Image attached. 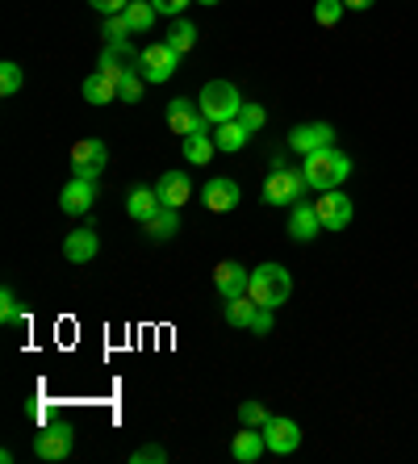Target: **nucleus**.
I'll list each match as a JSON object with an SVG mask.
<instances>
[{
  "mask_svg": "<svg viewBox=\"0 0 418 464\" xmlns=\"http://www.w3.org/2000/svg\"><path fill=\"white\" fill-rule=\"evenodd\" d=\"M142 235H147L151 243H168V238H176V235H180V209L163 206L155 218H147V222H142Z\"/></svg>",
  "mask_w": 418,
  "mask_h": 464,
  "instance_id": "nucleus-21",
  "label": "nucleus"
},
{
  "mask_svg": "<svg viewBox=\"0 0 418 464\" xmlns=\"http://www.w3.org/2000/svg\"><path fill=\"white\" fill-rule=\"evenodd\" d=\"M0 323H5V326L25 323V310H22V302H17V293H13L9 285L0 289Z\"/></svg>",
  "mask_w": 418,
  "mask_h": 464,
  "instance_id": "nucleus-30",
  "label": "nucleus"
},
{
  "mask_svg": "<svg viewBox=\"0 0 418 464\" xmlns=\"http://www.w3.org/2000/svg\"><path fill=\"white\" fill-rule=\"evenodd\" d=\"M306 188H310V184H306V172H293V168H272L268 180H264V201H268V206H277V209L297 206Z\"/></svg>",
  "mask_w": 418,
  "mask_h": 464,
  "instance_id": "nucleus-4",
  "label": "nucleus"
},
{
  "mask_svg": "<svg viewBox=\"0 0 418 464\" xmlns=\"http://www.w3.org/2000/svg\"><path fill=\"white\" fill-rule=\"evenodd\" d=\"M214 142H218V151H226V155H235V151H243L247 142H251V130L243 126V121H222V126H214Z\"/></svg>",
  "mask_w": 418,
  "mask_h": 464,
  "instance_id": "nucleus-23",
  "label": "nucleus"
},
{
  "mask_svg": "<svg viewBox=\"0 0 418 464\" xmlns=\"http://www.w3.org/2000/svg\"><path fill=\"white\" fill-rule=\"evenodd\" d=\"M201 201L209 214H230V209H238V184L230 176H214V180H205Z\"/></svg>",
  "mask_w": 418,
  "mask_h": 464,
  "instance_id": "nucleus-15",
  "label": "nucleus"
},
{
  "mask_svg": "<svg viewBox=\"0 0 418 464\" xmlns=\"http://www.w3.org/2000/svg\"><path fill=\"white\" fill-rule=\"evenodd\" d=\"M197 105H201V113H205V121H209V126H222V121H235L238 118L243 97H238V88L230 84V80H209V84L201 88Z\"/></svg>",
  "mask_w": 418,
  "mask_h": 464,
  "instance_id": "nucleus-3",
  "label": "nucleus"
},
{
  "mask_svg": "<svg viewBox=\"0 0 418 464\" xmlns=\"http://www.w3.org/2000/svg\"><path fill=\"white\" fill-rule=\"evenodd\" d=\"M92 206H97V180L72 176V180L63 184V193H59V209H63L67 218H84V214H92Z\"/></svg>",
  "mask_w": 418,
  "mask_h": 464,
  "instance_id": "nucleus-10",
  "label": "nucleus"
},
{
  "mask_svg": "<svg viewBox=\"0 0 418 464\" xmlns=\"http://www.w3.org/2000/svg\"><path fill=\"white\" fill-rule=\"evenodd\" d=\"M247 285H251V272L238 264V259H222L214 268V289L222 302H230V297H243Z\"/></svg>",
  "mask_w": 418,
  "mask_h": 464,
  "instance_id": "nucleus-14",
  "label": "nucleus"
},
{
  "mask_svg": "<svg viewBox=\"0 0 418 464\" xmlns=\"http://www.w3.org/2000/svg\"><path fill=\"white\" fill-rule=\"evenodd\" d=\"M72 176H80V180H97L101 172H105V163H109V147L101 139H84V142H75L72 147Z\"/></svg>",
  "mask_w": 418,
  "mask_h": 464,
  "instance_id": "nucleus-7",
  "label": "nucleus"
},
{
  "mask_svg": "<svg viewBox=\"0 0 418 464\" xmlns=\"http://www.w3.org/2000/svg\"><path fill=\"white\" fill-rule=\"evenodd\" d=\"M84 101L88 105H113L118 101V80H109V76H101V72H92V76L84 80Z\"/></svg>",
  "mask_w": 418,
  "mask_h": 464,
  "instance_id": "nucleus-24",
  "label": "nucleus"
},
{
  "mask_svg": "<svg viewBox=\"0 0 418 464\" xmlns=\"http://www.w3.org/2000/svg\"><path fill=\"white\" fill-rule=\"evenodd\" d=\"M139 63H142V51H134L130 43H105L97 54V72L109 80H118V84H122V76L139 72Z\"/></svg>",
  "mask_w": 418,
  "mask_h": 464,
  "instance_id": "nucleus-5",
  "label": "nucleus"
},
{
  "mask_svg": "<svg viewBox=\"0 0 418 464\" xmlns=\"http://www.w3.org/2000/svg\"><path fill=\"white\" fill-rule=\"evenodd\" d=\"M272 326H277V323H272V310H268V305H259L256 318H251V326H247V331L264 339V335H272Z\"/></svg>",
  "mask_w": 418,
  "mask_h": 464,
  "instance_id": "nucleus-35",
  "label": "nucleus"
},
{
  "mask_svg": "<svg viewBox=\"0 0 418 464\" xmlns=\"http://www.w3.org/2000/svg\"><path fill=\"white\" fill-rule=\"evenodd\" d=\"M344 0H318V5H314V22L318 25H326V30H331V25H339V17H344Z\"/></svg>",
  "mask_w": 418,
  "mask_h": 464,
  "instance_id": "nucleus-31",
  "label": "nucleus"
},
{
  "mask_svg": "<svg viewBox=\"0 0 418 464\" xmlns=\"http://www.w3.org/2000/svg\"><path fill=\"white\" fill-rule=\"evenodd\" d=\"M155 193H160V201L168 209H180V206L193 201V180H189L184 172H163L160 184H155Z\"/></svg>",
  "mask_w": 418,
  "mask_h": 464,
  "instance_id": "nucleus-17",
  "label": "nucleus"
},
{
  "mask_svg": "<svg viewBox=\"0 0 418 464\" xmlns=\"http://www.w3.org/2000/svg\"><path fill=\"white\" fill-rule=\"evenodd\" d=\"M306 184H310L314 193H326V188H339V184L352 176V160H347L344 151H335V147H326V151H314L306 155Z\"/></svg>",
  "mask_w": 418,
  "mask_h": 464,
  "instance_id": "nucleus-2",
  "label": "nucleus"
},
{
  "mask_svg": "<svg viewBox=\"0 0 418 464\" xmlns=\"http://www.w3.org/2000/svg\"><path fill=\"white\" fill-rule=\"evenodd\" d=\"M97 251H101V238H97L92 227H75L72 235L63 238V259L67 264H92Z\"/></svg>",
  "mask_w": 418,
  "mask_h": 464,
  "instance_id": "nucleus-16",
  "label": "nucleus"
},
{
  "mask_svg": "<svg viewBox=\"0 0 418 464\" xmlns=\"http://www.w3.org/2000/svg\"><path fill=\"white\" fill-rule=\"evenodd\" d=\"M22 84H25L22 63L5 59V63H0V97H17V92H22Z\"/></svg>",
  "mask_w": 418,
  "mask_h": 464,
  "instance_id": "nucleus-28",
  "label": "nucleus"
},
{
  "mask_svg": "<svg viewBox=\"0 0 418 464\" xmlns=\"http://www.w3.org/2000/svg\"><path fill=\"white\" fill-rule=\"evenodd\" d=\"M247 297H251L256 305L277 310V305H285L293 297V272L285 268V264H259V268H251Z\"/></svg>",
  "mask_w": 418,
  "mask_h": 464,
  "instance_id": "nucleus-1",
  "label": "nucleus"
},
{
  "mask_svg": "<svg viewBox=\"0 0 418 464\" xmlns=\"http://www.w3.org/2000/svg\"><path fill=\"white\" fill-rule=\"evenodd\" d=\"M344 5H347V9H355V13H365V9H373L376 0H344Z\"/></svg>",
  "mask_w": 418,
  "mask_h": 464,
  "instance_id": "nucleus-39",
  "label": "nucleus"
},
{
  "mask_svg": "<svg viewBox=\"0 0 418 464\" xmlns=\"http://www.w3.org/2000/svg\"><path fill=\"white\" fill-rule=\"evenodd\" d=\"M142 88H147L142 72H130V76H122V84H118V101H126V105H139V101H142Z\"/></svg>",
  "mask_w": 418,
  "mask_h": 464,
  "instance_id": "nucleus-32",
  "label": "nucleus"
},
{
  "mask_svg": "<svg viewBox=\"0 0 418 464\" xmlns=\"http://www.w3.org/2000/svg\"><path fill=\"white\" fill-rule=\"evenodd\" d=\"M163 43L172 46L176 54H189V51L197 46V25H193V22H180V17H176L172 30H168V38H163Z\"/></svg>",
  "mask_w": 418,
  "mask_h": 464,
  "instance_id": "nucleus-27",
  "label": "nucleus"
},
{
  "mask_svg": "<svg viewBox=\"0 0 418 464\" xmlns=\"http://www.w3.org/2000/svg\"><path fill=\"white\" fill-rule=\"evenodd\" d=\"M197 5H218V0H197Z\"/></svg>",
  "mask_w": 418,
  "mask_h": 464,
  "instance_id": "nucleus-40",
  "label": "nucleus"
},
{
  "mask_svg": "<svg viewBox=\"0 0 418 464\" xmlns=\"http://www.w3.org/2000/svg\"><path fill=\"white\" fill-rule=\"evenodd\" d=\"M151 5H155V9H160L163 17H180V13L189 9L193 0H151Z\"/></svg>",
  "mask_w": 418,
  "mask_h": 464,
  "instance_id": "nucleus-37",
  "label": "nucleus"
},
{
  "mask_svg": "<svg viewBox=\"0 0 418 464\" xmlns=\"http://www.w3.org/2000/svg\"><path fill=\"white\" fill-rule=\"evenodd\" d=\"M176 67H180V54H176L168 43H155V46H147V51H142L139 72H142V80H147V84H168V80L176 76Z\"/></svg>",
  "mask_w": 418,
  "mask_h": 464,
  "instance_id": "nucleus-8",
  "label": "nucleus"
},
{
  "mask_svg": "<svg viewBox=\"0 0 418 464\" xmlns=\"http://www.w3.org/2000/svg\"><path fill=\"white\" fill-rule=\"evenodd\" d=\"M163 209V201H160V193H155V184H134L126 193V214L134 218V222H147V218H155Z\"/></svg>",
  "mask_w": 418,
  "mask_h": 464,
  "instance_id": "nucleus-18",
  "label": "nucleus"
},
{
  "mask_svg": "<svg viewBox=\"0 0 418 464\" xmlns=\"http://www.w3.org/2000/svg\"><path fill=\"white\" fill-rule=\"evenodd\" d=\"M314 209H318L322 230H347V227H352V197L339 193V188H326V193H318Z\"/></svg>",
  "mask_w": 418,
  "mask_h": 464,
  "instance_id": "nucleus-9",
  "label": "nucleus"
},
{
  "mask_svg": "<svg viewBox=\"0 0 418 464\" xmlns=\"http://www.w3.org/2000/svg\"><path fill=\"white\" fill-rule=\"evenodd\" d=\"M289 235L297 238V243H314V238L322 235V222H318V209H314V201H297V206H293Z\"/></svg>",
  "mask_w": 418,
  "mask_h": 464,
  "instance_id": "nucleus-19",
  "label": "nucleus"
},
{
  "mask_svg": "<svg viewBox=\"0 0 418 464\" xmlns=\"http://www.w3.org/2000/svg\"><path fill=\"white\" fill-rule=\"evenodd\" d=\"M75 448V431L67 427V422H51V427H43V431L34 435V456L38 460H67Z\"/></svg>",
  "mask_w": 418,
  "mask_h": 464,
  "instance_id": "nucleus-6",
  "label": "nucleus"
},
{
  "mask_svg": "<svg viewBox=\"0 0 418 464\" xmlns=\"http://www.w3.org/2000/svg\"><path fill=\"white\" fill-rule=\"evenodd\" d=\"M264 452H268V443H264V427H243V431L230 440V456H235L238 464H256Z\"/></svg>",
  "mask_w": 418,
  "mask_h": 464,
  "instance_id": "nucleus-20",
  "label": "nucleus"
},
{
  "mask_svg": "<svg viewBox=\"0 0 418 464\" xmlns=\"http://www.w3.org/2000/svg\"><path fill=\"white\" fill-rule=\"evenodd\" d=\"M126 17H130V25H134V34H147V30H155V17H160V9H155L151 0H130V5H126Z\"/></svg>",
  "mask_w": 418,
  "mask_h": 464,
  "instance_id": "nucleus-26",
  "label": "nucleus"
},
{
  "mask_svg": "<svg viewBox=\"0 0 418 464\" xmlns=\"http://www.w3.org/2000/svg\"><path fill=\"white\" fill-rule=\"evenodd\" d=\"M264 443H268V452H277V456H293L301 448V427L293 419H285V414H272V419L264 422Z\"/></svg>",
  "mask_w": 418,
  "mask_h": 464,
  "instance_id": "nucleus-11",
  "label": "nucleus"
},
{
  "mask_svg": "<svg viewBox=\"0 0 418 464\" xmlns=\"http://www.w3.org/2000/svg\"><path fill=\"white\" fill-rule=\"evenodd\" d=\"M101 34H105V43H130L134 25H130L126 13H113V17H105V22H101Z\"/></svg>",
  "mask_w": 418,
  "mask_h": 464,
  "instance_id": "nucleus-29",
  "label": "nucleus"
},
{
  "mask_svg": "<svg viewBox=\"0 0 418 464\" xmlns=\"http://www.w3.org/2000/svg\"><path fill=\"white\" fill-rule=\"evenodd\" d=\"M168 452H163L160 443H151V448H139V452H130V464H163Z\"/></svg>",
  "mask_w": 418,
  "mask_h": 464,
  "instance_id": "nucleus-36",
  "label": "nucleus"
},
{
  "mask_svg": "<svg viewBox=\"0 0 418 464\" xmlns=\"http://www.w3.org/2000/svg\"><path fill=\"white\" fill-rule=\"evenodd\" d=\"M88 5H92V9H97L101 17H113V13H126L130 0H88Z\"/></svg>",
  "mask_w": 418,
  "mask_h": 464,
  "instance_id": "nucleus-38",
  "label": "nucleus"
},
{
  "mask_svg": "<svg viewBox=\"0 0 418 464\" xmlns=\"http://www.w3.org/2000/svg\"><path fill=\"white\" fill-rule=\"evenodd\" d=\"M326 147H335V126H326V121H306V126H293L289 151L314 155V151H326Z\"/></svg>",
  "mask_w": 418,
  "mask_h": 464,
  "instance_id": "nucleus-13",
  "label": "nucleus"
},
{
  "mask_svg": "<svg viewBox=\"0 0 418 464\" xmlns=\"http://www.w3.org/2000/svg\"><path fill=\"white\" fill-rule=\"evenodd\" d=\"M168 126H172V134L189 139L197 130H209V121H205L201 105L193 97H176V101H168Z\"/></svg>",
  "mask_w": 418,
  "mask_h": 464,
  "instance_id": "nucleus-12",
  "label": "nucleus"
},
{
  "mask_svg": "<svg viewBox=\"0 0 418 464\" xmlns=\"http://www.w3.org/2000/svg\"><path fill=\"white\" fill-rule=\"evenodd\" d=\"M268 419L272 414L264 401H243V406H238V422H243V427H264Z\"/></svg>",
  "mask_w": 418,
  "mask_h": 464,
  "instance_id": "nucleus-33",
  "label": "nucleus"
},
{
  "mask_svg": "<svg viewBox=\"0 0 418 464\" xmlns=\"http://www.w3.org/2000/svg\"><path fill=\"white\" fill-rule=\"evenodd\" d=\"M256 310L259 305L251 302V297H230V302H222V314H226V323L230 326H238V331H247V326H251V318H256Z\"/></svg>",
  "mask_w": 418,
  "mask_h": 464,
  "instance_id": "nucleus-25",
  "label": "nucleus"
},
{
  "mask_svg": "<svg viewBox=\"0 0 418 464\" xmlns=\"http://www.w3.org/2000/svg\"><path fill=\"white\" fill-rule=\"evenodd\" d=\"M218 142H214V130H197V134H189L184 139V160L193 163V168H205V163L214 160Z\"/></svg>",
  "mask_w": 418,
  "mask_h": 464,
  "instance_id": "nucleus-22",
  "label": "nucleus"
},
{
  "mask_svg": "<svg viewBox=\"0 0 418 464\" xmlns=\"http://www.w3.org/2000/svg\"><path fill=\"white\" fill-rule=\"evenodd\" d=\"M238 121H243V126L256 134V130L268 126V113H264V105H256V101H243V109H238Z\"/></svg>",
  "mask_w": 418,
  "mask_h": 464,
  "instance_id": "nucleus-34",
  "label": "nucleus"
}]
</instances>
